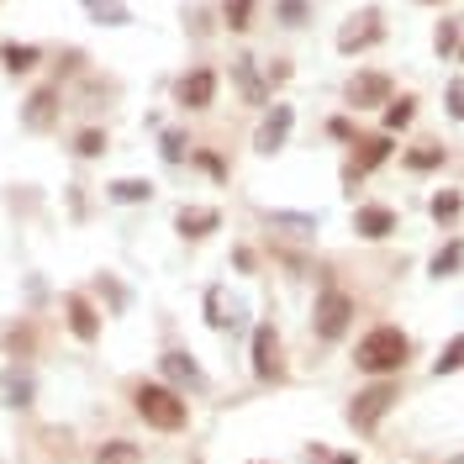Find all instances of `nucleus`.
Masks as SVG:
<instances>
[{
  "mask_svg": "<svg viewBox=\"0 0 464 464\" xmlns=\"http://www.w3.org/2000/svg\"><path fill=\"white\" fill-rule=\"evenodd\" d=\"M63 317H69V333H74L79 344H95V338H101V311H95L79 290L63 295Z\"/></svg>",
  "mask_w": 464,
  "mask_h": 464,
  "instance_id": "obj_10",
  "label": "nucleus"
},
{
  "mask_svg": "<svg viewBox=\"0 0 464 464\" xmlns=\"http://www.w3.org/2000/svg\"><path fill=\"white\" fill-rule=\"evenodd\" d=\"M327 137H338V143H353L359 132H353V121H348V116H333V121H327Z\"/></svg>",
  "mask_w": 464,
  "mask_h": 464,
  "instance_id": "obj_35",
  "label": "nucleus"
},
{
  "mask_svg": "<svg viewBox=\"0 0 464 464\" xmlns=\"http://www.w3.org/2000/svg\"><path fill=\"white\" fill-rule=\"evenodd\" d=\"M5 69H11V74H27V69H37V63H43V48H32V43H5Z\"/></svg>",
  "mask_w": 464,
  "mask_h": 464,
  "instance_id": "obj_22",
  "label": "nucleus"
},
{
  "mask_svg": "<svg viewBox=\"0 0 464 464\" xmlns=\"http://www.w3.org/2000/svg\"><path fill=\"white\" fill-rule=\"evenodd\" d=\"M195 164H201V170L211 174V179H228V164H222V159H217L211 148H201V153H195Z\"/></svg>",
  "mask_w": 464,
  "mask_h": 464,
  "instance_id": "obj_33",
  "label": "nucleus"
},
{
  "mask_svg": "<svg viewBox=\"0 0 464 464\" xmlns=\"http://www.w3.org/2000/svg\"><path fill=\"white\" fill-rule=\"evenodd\" d=\"M79 5H85V16H90V21H101V27H132L127 0H79Z\"/></svg>",
  "mask_w": 464,
  "mask_h": 464,
  "instance_id": "obj_18",
  "label": "nucleus"
},
{
  "mask_svg": "<svg viewBox=\"0 0 464 464\" xmlns=\"http://www.w3.org/2000/svg\"><path fill=\"white\" fill-rule=\"evenodd\" d=\"M427 211H433V222H438V228H454V222H460V211H464V195H460V190H438V195L427 201Z\"/></svg>",
  "mask_w": 464,
  "mask_h": 464,
  "instance_id": "obj_20",
  "label": "nucleus"
},
{
  "mask_svg": "<svg viewBox=\"0 0 464 464\" xmlns=\"http://www.w3.org/2000/svg\"><path fill=\"white\" fill-rule=\"evenodd\" d=\"M206 322H211V327H228V311H222V290H217V286L206 290Z\"/></svg>",
  "mask_w": 464,
  "mask_h": 464,
  "instance_id": "obj_31",
  "label": "nucleus"
},
{
  "mask_svg": "<svg viewBox=\"0 0 464 464\" xmlns=\"http://www.w3.org/2000/svg\"><path fill=\"white\" fill-rule=\"evenodd\" d=\"M290 79V58H275V63H269V85H286Z\"/></svg>",
  "mask_w": 464,
  "mask_h": 464,
  "instance_id": "obj_37",
  "label": "nucleus"
},
{
  "mask_svg": "<svg viewBox=\"0 0 464 464\" xmlns=\"http://www.w3.org/2000/svg\"><path fill=\"white\" fill-rule=\"evenodd\" d=\"M460 43H464V32H460V21H438V32H433V48H438V58H449V54H460Z\"/></svg>",
  "mask_w": 464,
  "mask_h": 464,
  "instance_id": "obj_28",
  "label": "nucleus"
},
{
  "mask_svg": "<svg viewBox=\"0 0 464 464\" xmlns=\"http://www.w3.org/2000/svg\"><path fill=\"white\" fill-rule=\"evenodd\" d=\"M460 264H464V243H443V248L433 253V264H427V275H433V280H449V275H454Z\"/></svg>",
  "mask_w": 464,
  "mask_h": 464,
  "instance_id": "obj_23",
  "label": "nucleus"
},
{
  "mask_svg": "<svg viewBox=\"0 0 464 464\" xmlns=\"http://www.w3.org/2000/svg\"><path fill=\"white\" fill-rule=\"evenodd\" d=\"M353 295L348 290H338V286H322L317 290V306H311V333L322 338V344H338L348 327H353Z\"/></svg>",
  "mask_w": 464,
  "mask_h": 464,
  "instance_id": "obj_3",
  "label": "nucleus"
},
{
  "mask_svg": "<svg viewBox=\"0 0 464 464\" xmlns=\"http://www.w3.org/2000/svg\"><path fill=\"white\" fill-rule=\"evenodd\" d=\"M269 228L290 232V237H311V232H317V217H311V211H269Z\"/></svg>",
  "mask_w": 464,
  "mask_h": 464,
  "instance_id": "obj_21",
  "label": "nucleus"
},
{
  "mask_svg": "<svg viewBox=\"0 0 464 464\" xmlns=\"http://www.w3.org/2000/svg\"><path fill=\"white\" fill-rule=\"evenodd\" d=\"M232 85L243 90V101H248V106H269V79L259 74V63H253L248 54L232 58Z\"/></svg>",
  "mask_w": 464,
  "mask_h": 464,
  "instance_id": "obj_13",
  "label": "nucleus"
},
{
  "mask_svg": "<svg viewBox=\"0 0 464 464\" xmlns=\"http://www.w3.org/2000/svg\"><path fill=\"white\" fill-rule=\"evenodd\" d=\"M422 5H443V0H422Z\"/></svg>",
  "mask_w": 464,
  "mask_h": 464,
  "instance_id": "obj_40",
  "label": "nucleus"
},
{
  "mask_svg": "<svg viewBox=\"0 0 464 464\" xmlns=\"http://www.w3.org/2000/svg\"><path fill=\"white\" fill-rule=\"evenodd\" d=\"M159 369H164V380H174V385H201V364L190 353H179V348H170L159 359Z\"/></svg>",
  "mask_w": 464,
  "mask_h": 464,
  "instance_id": "obj_17",
  "label": "nucleus"
},
{
  "mask_svg": "<svg viewBox=\"0 0 464 464\" xmlns=\"http://www.w3.org/2000/svg\"><path fill=\"white\" fill-rule=\"evenodd\" d=\"M460 369H464V333H460V338H449L443 353L433 359V375H460Z\"/></svg>",
  "mask_w": 464,
  "mask_h": 464,
  "instance_id": "obj_26",
  "label": "nucleus"
},
{
  "mask_svg": "<svg viewBox=\"0 0 464 464\" xmlns=\"http://www.w3.org/2000/svg\"><path fill=\"white\" fill-rule=\"evenodd\" d=\"M159 153H164V164H185V137H179V132H164V148H159Z\"/></svg>",
  "mask_w": 464,
  "mask_h": 464,
  "instance_id": "obj_32",
  "label": "nucleus"
},
{
  "mask_svg": "<svg viewBox=\"0 0 464 464\" xmlns=\"http://www.w3.org/2000/svg\"><path fill=\"white\" fill-rule=\"evenodd\" d=\"M27 402H32V380L11 375V406H27Z\"/></svg>",
  "mask_w": 464,
  "mask_h": 464,
  "instance_id": "obj_36",
  "label": "nucleus"
},
{
  "mask_svg": "<svg viewBox=\"0 0 464 464\" xmlns=\"http://www.w3.org/2000/svg\"><path fill=\"white\" fill-rule=\"evenodd\" d=\"M443 101H449V116H454V121H464V79H454V85H449V95H443Z\"/></svg>",
  "mask_w": 464,
  "mask_h": 464,
  "instance_id": "obj_34",
  "label": "nucleus"
},
{
  "mask_svg": "<svg viewBox=\"0 0 464 464\" xmlns=\"http://www.w3.org/2000/svg\"><path fill=\"white\" fill-rule=\"evenodd\" d=\"M211 101H217V69L179 74V85H174V106L179 112H211Z\"/></svg>",
  "mask_w": 464,
  "mask_h": 464,
  "instance_id": "obj_9",
  "label": "nucleus"
},
{
  "mask_svg": "<svg viewBox=\"0 0 464 464\" xmlns=\"http://www.w3.org/2000/svg\"><path fill=\"white\" fill-rule=\"evenodd\" d=\"M275 16H280V27H306L311 21V0H280Z\"/></svg>",
  "mask_w": 464,
  "mask_h": 464,
  "instance_id": "obj_29",
  "label": "nucleus"
},
{
  "mask_svg": "<svg viewBox=\"0 0 464 464\" xmlns=\"http://www.w3.org/2000/svg\"><path fill=\"white\" fill-rule=\"evenodd\" d=\"M402 164L406 170H417V174H433V170L449 164V148H443V143H417V148H406L402 153Z\"/></svg>",
  "mask_w": 464,
  "mask_h": 464,
  "instance_id": "obj_16",
  "label": "nucleus"
},
{
  "mask_svg": "<svg viewBox=\"0 0 464 464\" xmlns=\"http://www.w3.org/2000/svg\"><path fill=\"white\" fill-rule=\"evenodd\" d=\"M54 116H58V90H54V85H43V90L27 95V106H21V127H27V132H48Z\"/></svg>",
  "mask_w": 464,
  "mask_h": 464,
  "instance_id": "obj_15",
  "label": "nucleus"
},
{
  "mask_svg": "<svg viewBox=\"0 0 464 464\" xmlns=\"http://www.w3.org/2000/svg\"><path fill=\"white\" fill-rule=\"evenodd\" d=\"M74 153H79V159H101V153H106V132H101V127H85V132L74 137Z\"/></svg>",
  "mask_w": 464,
  "mask_h": 464,
  "instance_id": "obj_30",
  "label": "nucleus"
},
{
  "mask_svg": "<svg viewBox=\"0 0 464 464\" xmlns=\"http://www.w3.org/2000/svg\"><path fill=\"white\" fill-rule=\"evenodd\" d=\"M385 37V16L375 11V5H364V11H353L344 27H338V54H364V48H375Z\"/></svg>",
  "mask_w": 464,
  "mask_h": 464,
  "instance_id": "obj_5",
  "label": "nucleus"
},
{
  "mask_svg": "<svg viewBox=\"0 0 464 464\" xmlns=\"http://www.w3.org/2000/svg\"><path fill=\"white\" fill-rule=\"evenodd\" d=\"M411 116H417V95H391V101H385V132L411 127Z\"/></svg>",
  "mask_w": 464,
  "mask_h": 464,
  "instance_id": "obj_24",
  "label": "nucleus"
},
{
  "mask_svg": "<svg viewBox=\"0 0 464 464\" xmlns=\"http://www.w3.org/2000/svg\"><path fill=\"white\" fill-rule=\"evenodd\" d=\"M396 402H402V385L380 375L375 385H364V391L353 396V406H348V422H353L359 433H369V427H380V417H385Z\"/></svg>",
  "mask_w": 464,
  "mask_h": 464,
  "instance_id": "obj_4",
  "label": "nucleus"
},
{
  "mask_svg": "<svg viewBox=\"0 0 464 464\" xmlns=\"http://www.w3.org/2000/svg\"><path fill=\"white\" fill-rule=\"evenodd\" d=\"M217 228H222V211L217 206H179L174 211V232L190 237V243H201L206 232H217Z\"/></svg>",
  "mask_w": 464,
  "mask_h": 464,
  "instance_id": "obj_14",
  "label": "nucleus"
},
{
  "mask_svg": "<svg viewBox=\"0 0 464 464\" xmlns=\"http://www.w3.org/2000/svg\"><path fill=\"white\" fill-rule=\"evenodd\" d=\"M253 5H259V0H228V5H222L228 32H248V27H253Z\"/></svg>",
  "mask_w": 464,
  "mask_h": 464,
  "instance_id": "obj_27",
  "label": "nucleus"
},
{
  "mask_svg": "<svg viewBox=\"0 0 464 464\" xmlns=\"http://www.w3.org/2000/svg\"><path fill=\"white\" fill-rule=\"evenodd\" d=\"M353 232H359L364 243H385V237L396 232V211L380 206V201H364V206L353 211Z\"/></svg>",
  "mask_w": 464,
  "mask_h": 464,
  "instance_id": "obj_12",
  "label": "nucleus"
},
{
  "mask_svg": "<svg viewBox=\"0 0 464 464\" xmlns=\"http://www.w3.org/2000/svg\"><path fill=\"white\" fill-rule=\"evenodd\" d=\"M132 406H137V417L148 422V427H159V433H179L185 422H190V406L179 402V391L174 385H137L132 391Z\"/></svg>",
  "mask_w": 464,
  "mask_h": 464,
  "instance_id": "obj_2",
  "label": "nucleus"
},
{
  "mask_svg": "<svg viewBox=\"0 0 464 464\" xmlns=\"http://www.w3.org/2000/svg\"><path fill=\"white\" fill-rule=\"evenodd\" d=\"M290 127H295V106L275 101V106L264 112V121H259V132H253V153H259V159H275L290 143Z\"/></svg>",
  "mask_w": 464,
  "mask_h": 464,
  "instance_id": "obj_6",
  "label": "nucleus"
},
{
  "mask_svg": "<svg viewBox=\"0 0 464 464\" xmlns=\"http://www.w3.org/2000/svg\"><path fill=\"white\" fill-rule=\"evenodd\" d=\"M5 348H11V353H27V348H32V333H21V327H16V333L5 338Z\"/></svg>",
  "mask_w": 464,
  "mask_h": 464,
  "instance_id": "obj_38",
  "label": "nucleus"
},
{
  "mask_svg": "<svg viewBox=\"0 0 464 464\" xmlns=\"http://www.w3.org/2000/svg\"><path fill=\"white\" fill-rule=\"evenodd\" d=\"M348 106L353 112H375V106H385L391 95H396V79L391 74H380V69H359L353 79H348Z\"/></svg>",
  "mask_w": 464,
  "mask_h": 464,
  "instance_id": "obj_7",
  "label": "nucleus"
},
{
  "mask_svg": "<svg viewBox=\"0 0 464 464\" xmlns=\"http://www.w3.org/2000/svg\"><path fill=\"white\" fill-rule=\"evenodd\" d=\"M106 195H112L116 206H143V201H153V185L148 179H112Z\"/></svg>",
  "mask_w": 464,
  "mask_h": 464,
  "instance_id": "obj_19",
  "label": "nucleus"
},
{
  "mask_svg": "<svg viewBox=\"0 0 464 464\" xmlns=\"http://www.w3.org/2000/svg\"><path fill=\"white\" fill-rule=\"evenodd\" d=\"M348 148H353V170L369 174V170H380V164L396 153V132H369V137H353Z\"/></svg>",
  "mask_w": 464,
  "mask_h": 464,
  "instance_id": "obj_11",
  "label": "nucleus"
},
{
  "mask_svg": "<svg viewBox=\"0 0 464 464\" xmlns=\"http://www.w3.org/2000/svg\"><path fill=\"white\" fill-rule=\"evenodd\" d=\"M406 359H411V338H406L402 327H391V322L369 327L359 338V348H353V364L364 375H396V369H406Z\"/></svg>",
  "mask_w": 464,
  "mask_h": 464,
  "instance_id": "obj_1",
  "label": "nucleus"
},
{
  "mask_svg": "<svg viewBox=\"0 0 464 464\" xmlns=\"http://www.w3.org/2000/svg\"><path fill=\"white\" fill-rule=\"evenodd\" d=\"M454 58H460V63H464V43H460V54H454Z\"/></svg>",
  "mask_w": 464,
  "mask_h": 464,
  "instance_id": "obj_39",
  "label": "nucleus"
},
{
  "mask_svg": "<svg viewBox=\"0 0 464 464\" xmlns=\"http://www.w3.org/2000/svg\"><path fill=\"white\" fill-rule=\"evenodd\" d=\"M95 464H143V449L127 438H112L106 449H95Z\"/></svg>",
  "mask_w": 464,
  "mask_h": 464,
  "instance_id": "obj_25",
  "label": "nucleus"
},
{
  "mask_svg": "<svg viewBox=\"0 0 464 464\" xmlns=\"http://www.w3.org/2000/svg\"><path fill=\"white\" fill-rule=\"evenodd\" d=\"M253 375L264 380V385H275V380H286V364H280V333H275V322H259L253 327Z\"/></svg>",
  "mask_w": 464,
  "mask_h": 464,
  "instance_id": "obj_8",
  "label": "nucleus"
}]
</instances>
